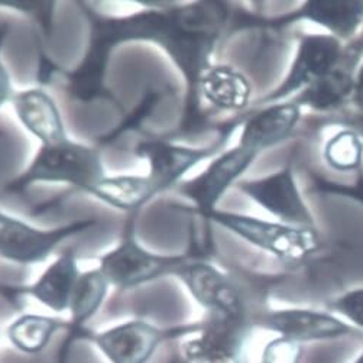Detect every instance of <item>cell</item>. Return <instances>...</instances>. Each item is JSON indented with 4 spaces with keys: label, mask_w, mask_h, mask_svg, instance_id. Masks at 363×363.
<instances>
[{
    "label": "cell",
    "mask_w": 363,
    "mask_h": 363,
    "mask_svg": "<svg viewBox=\"0 0 363 363\" xmlns=\"http://www.w3.org/2000/svg\"><path fill=\"white\" fill-rule=\"evenodd\" d=\"M228 4L196 2L183 8L142 11L125 18L91 21V44L83 64L72 72L71 86L93 94L99 91L112 50L128 41H147L161 47L186 80L187 113L199 103V83L211 67L210 57L228 23Z\"/></svg>",
    "instance_id": "obj_1"
},
{
    "label": "cell",
    "mask_w": 363,
    "mask_h": 363,
    "mask_svg": "<svg viewBox=\"0 0 363 363\" xmlns=\"http://www.w3.org/2000/svg\"><path fill=\"white\" fill-rule=\"evenodd\" d=\"M100 154L65 138L41 145L30 165L6 187L12 193H23L35 183H64L89 193L104 178Z\"/></svg>",
    "instance_id": "obj_2"
},
{
    "label": "cell",
    "mask_w": 363,
    "mask_h": 363,
    "mask_svg": "<svg viewBox=\"0 0 363 363\" xmlns=\"http://www.w3.org/2000/svg\"><path fill=\"white\" fill-rule=\"evenodd\" d=\"M206 220L219 225L245 242L281 261H303L320 249L321 240L315 228H300L269 222L239 213L214 210Z\"/></svg>",
    "instance_id": "obj_3"
},
{
    "label": "cell",
    "mask_w": 363,
    "mask_h": 363,
    "mask_svg": "<svg viewBox=\"0 0 363 363\" xmlns=\"http://www.w3.org/2000/svg\"><path fill=\"white\" fill-rule=\"evenodd\" d=\"M135 214L128 222L121 243L104 253L99 261V271L108 285L116 288H135L161 277L174 275L187 255H155L143 249L135 235Z\"/></svg>",
    "instance_id": "obj_4"
},
{
    "label": "cell",
    "mask_w": 363,
    "mask_h": 363,
    "mask_svg": "<svg viewBox=\"0 0 363 363\" xmlns=\"http://www.w3.org/2000/svg\"><path fill=\"white\" fill-rule=\"evenodd\" d=\"M259 155L258 150L239 140L235 148L217 155L200 175L186 183H179L177 191L189 199L196 207L197 214L206 219L216 210L217 203L225 193L239 183V178Z\"/></svg>",
    "instance_id": "obj_5"
},
{
    "label": "cell",
    "mask_w": 363,
    "mask_h": 363,
    "mask_svg": "<svg viewBox=\"0 0 363 363\" xmlns=\"http://www.w3.org/2000/svg\"><path fill=\"white\" fill-rule=\"evenodd\" d=\"M94 225V219H83L57 229L41 230L0 211V258L21 265L43 262L62 240Z\"/></svg>",
    "instance_id": "obj_6"
},
{
    "label": "cell",
    "mask_w": 363,
    "mask_h": 363,
    "mask_svg": "<svg viewBox=\"0 0 363 363\" xmlns=\"http://www.w3.org/2000/svg\"><path fill=\"white\" fill-rule=\"evenodd\" d=\"M342 41L330 33H306L298 43L296 58L284 80L261 101L274 104L301 93L332 71L343 55Z\"/></svg>",
    "instance_id": "obj_7"
},
{
    "label": "cell",
    "mask_w": 363,
    "mask_h": 363,
    "mask_svg": "<svg viewBox=\"0 0 363 363\" xmlns=\"http://www.w3.org/2000/svg\"><path fill=\"white\" fill-rule=\"evenodd\" d=\"M235 128H238V125L219 140L204 148L179 147L161 138L140 140L136 147V154L150 162V172L145 177L155 196L177 187L181 183V178L197 164L219 155L226 143L225 138L230 136Z\"/></svg>",
    "instance_id": "obj_8"
},
{
    "label": "cell",
    "mask_w": 363,
    "mask_h": 363,
    "mask_svg": "<svg viewBox=\"0 0 363 363\" xmlns=\"http://www.w3.org/2000/svg\"><path fill=\"white\" fill-rule=\"evenodd\" d=\"M238 189L285 225L314 228L313 213L306 204L291 167L269 175L239 181Z\"/></svg>",
    "instance_id": "obj_9"
},
{
    "label": "cell",
    "mask_w": 363,
    "mask_h": 363,
    "mask_svg": "<svg viewBox=\"0 0 363 363\" xmlns=\"http://www.w3.org/2000/svg\"><path fill=\"white\" fill-rule=\"evenodd\" d=\"M174 277L184 282L191 296L211 315L245 318V307L233 281L213 264L194 255H187Z\"/></svg>",
    "instance_id": "obj_10"
},
{
    "label": "cell",
    "mask_w": 363,
    "mask_h": 363,
    "mask_svg": "<svg viewBox=\"0 0 363 363\" xmlns=\"http://www.w3.org/2000/svg\"><path fill=\"white\" fill-rule=\"evenodd\" d=\"M362 52V48L357 45L345 50L339 64L320 80L294 96L293 101L301 108L308 107L315 112H333L342 108L353 100L357 74L354 67Z\"/></svg>",
    "instance_id": "obj_11"
},
{
    "label": "cell",
    "mask_w": 363,
    "mask_h": 363,
    "mask_svg": "<svg viewBox=\"0 0 363 363\" xmlns=\"http://www.w3.org/2000/svg\"><path fill=\"white\" fill-rule=\"evenodd\" d=\"M243 337L245 318L211 315L201 335L186 345V354L193 363H240Z\"/></svg>",
    "instance_id": "obj_12"
},
{
    "label": "cell",
    "mask_w": 363,
    "mask_h": 363,
    "mask_svg": "<svg viewBox=\"0 0 363 363\" xmlns=\"http://www.w3.org/2000/svg\"><path fill=\"white\" fill-rule=\"evenodd\" d=\"M264 325L267 329L279 333L281 337L297 343L336 339L352 333L349 325L340 321L337 317L328 313L303 308L278 310L269 313L264 320Z\"/></svg>",
    "instance_id": "obj_13"
},
{
    "label": "cell",
    "mask_w": 363,
    "mask_h": 363,
    "mask_svg": "<svg viewBox=\"0 0 363 363\" xmlns=\"http://www.w3.org/2000/svg\"><path fill=\"white\" fill-rule=\"evenodd\" d=\"M165 337V332L143 321H130L93 337L113 363H145Z\"/></svg>",
    "instance_id": "obj_14"
},
{
    "label": "cell",
    "mask_w": 363,
    "mask_h": 363,
    "mask_svg": "<svg viewBox=\"0 0 363 363\" xmlns=\"http://www.w3.org/2000/svg\"><path fill=\"white\" fill-rule=\"evenodd\" d=\"M300 119L301 107L293 100L269 104L246 118L239 140L262 154L291 136Z\"/></svg>",
    "instance_id": "obj_15"
},
{
    "label": "cell",
    "mask_w": 363,
    "mask_h": 363,
    "mask_svg": "<svg viewBox=\"0 0 363 363\" xmlns=\"http://www.w3.org/2000/svg\"><path fill=\"white\" fill-rule=\"evenodd\" d=\"M11 103L21 123L41 145L68 138L55 101L44 90L30 89L15 93Z\"/></svg>",
    "instance_id": "obj_16"
},
{
    "label": "cell",
    "mask_w": 363,
    "mask_h": 363,
    "mask_svg": "<svg viewBox=\"0 0 363 363\" xmlns=\"http://www.w3.org/2000/svg\"><path fill=\"white\" fill-rule=\"evenodd\" d=\"M306 19L328 29L337 40H349L363 23V2H306L294 13L277 18L271 25H286Z\"/></svg>",
    "instance_id": "obj_17"
},
{
    "label": "cell",
    "mask_w": 363,
    "mask_h": 363,
    "mask_svg": "<svg viewBox=\"0 0 363 363\" xmlns=\"http://www.w3.org/2000/svg\"><path fill=\"white\" fill-rule=\"evenodd\" d=\"M80 277L76 252L67 250L47 268L33 285L21 289L57 313L69 310L72 293Z\"/></svg>",
    "instance_id": "obj_18"
},
{
    "label": "cell",
    "mask_w": 363,
    "mask_h": 363,
    "mask_svg": "<svg viewBox=\"0 0 363 363\" xmlns=\"http://www.w3.org/2000/svg\"><path fill=\"white\" fill-rule=\"evenodd\" d=\"M249 80L233 67L211 65L200 79L199 96L225 112H240L249 106Z\"/></svg>",
    "instance_id": "obj_19"
},
{
    "label": "cell",
    "mask_w": 363,
    "mask_h": 363,
    "mask_svg": "<svg viewBox=\"0 0 363 363\" xmlns=\"http://www.w3.org/2000/svg\"><path fill=\"white\" fill-rule=\"evenodd\" d=\"M90 194L108 206L132 214L155 197L145 175L104 177Z\"/></svg>",
    "instance_id": "obj_20"
},
{
    "label": "cell",
    "mask_w": 363,
    "mask_h": 363,
    "mask_svg": "<svg viewBox=\"0 0 363 363\" xmlns=\"http://www.w3.org/2000/svg\"><path fill=\"white\" fill-rule=\"evenodd\" d=\"M107 288L108 282L99 269L80 274L69 303L72 328L79 329L94 315L107 294Z\"/></svg>",
    "instance_id": "obj_21"
},
{
    "label": "cell",
    "mask_w": 363,
    "mask_h": 363,
    "mask_svg": "<svg viewBox=\"0 0 363 363\" xmlns=\"http://www.w3.org/2000/svg\"><path fill=\"white\" fill-rule=\"evenodd\" d=\"M323 158L339 172H359L363 168V140L352 129L345 128L324 145Z\"/></svg>",
    "instance_id": "obj_22"
},
{
    "label": "cell",
    "mask_w": 363,
    "mask_h": 363,
    "mask_svg": "<svg viewBox=\"0 0 363 363\" xmlns=\"http://www.w3.org/2000/svg\"><path fill=\"white\" fill-rule=\"evenodd\" d=\"M64 323L44 315H23L9 328L12 343L26 352L36 353L43 350L52 335L62 328Z\"/></svg>",
    "instance_id": "obj_23"
},
{
    "label": "cell",
    "mask_w": 363,
    "mask_h": 363,
    "mask_svg": "<svg viewBox=\"0 0 363 363\" xmlns=\"http://www.w3.org/2000/svg\"><path fill=\"white\" fill-rule=\"evenodd\" d=\"M301 354V343L278 337L267 345L262 354V363H300Z\"/></svg>",
    "instance_id": "obj_24"
},
{
    "label": "cell",
    "mask_w": 363,
    "mask_h": 363,
    "mask_svg": "<svg viewBox=\"0 0 363 363\" xmlns=\"http://www.w3.org/2000/svg\"><path fill=\"white\" fill-rule=\"evenodd\" d=\"M330 307L363 329V288H356L336 298Z\"/></svg>",
    "instance_id": "obj_25"
},
{
    "label": "cell",
    "mask_w": 363,
    "mask_h": 363,
    "mask_svg": "<svg viewBox=\"0 0 363 363\" xmlns=\"http://www.w3.org/2000/svg\"><path fill=\"white\" fill-rule=\"evenodd\" d=\"M315 190L324 194H333L337 197L350 199L353 201H357L363 204V168L357 172V178L354 184L352 186H343L339 183H333V181H325L321 178H315Z\"/></svg>",
    "instance_id": "obj_26"
},
{
    "label": "cell",
    "mask_w": 363,
    "mask_h": 363,
    "mask_svg": "<svg viewBox=\"0 0 363 363\" xmlns=\"http://www.w3.org/2000/svg\"><path fill=\"white\" fill-rule=\"evenodd\" d=\"M8 35V28L0 26V50H2L4 41ZM13 97L12 86H11V77L8 74V69L0 57V107H2L6 101H11Z\"/></svg>",
    "instance_id": "obj_27"
},
{
    "label": "cell",
    "mask_w": 363,
    "mask_h": 363,
    "mask_svg": "<svg viewBox=\"0 0 363 363\" xmlns=\"http://www.w3.org/2000/svg\"><path fill=\"white\" fill-rule=\"evenodd\" d=\"M340 122L346 125L345 128H349V129L354 130L363 140V112L347 115Z\"/></svg>",
    "instance_id": "obj_28"
},
{
    "label": "cell",
    "mask_w": 363,
    "mask_h": 363,
    "mask_svg": "<svg viewBox=\"0 0 363 363\" xmlns=\"http://www.w3.org/2000/svg\"><path fill=\"white\" fill-rule=\"evenodd\" d=\"M360 112H363V62L357 68V74H356V89H354V96L352 100Z\"/></svg>",
    "instance_id": "obj_29"
},
{
    "label": "cell",
    "mask_w": 363,
    "mask_h": 363,
    "mask_svg": "<svg viewBox=\"0 0 363 363\" xmlns=\"http://www.w3.org/2000/svg\"><path fill=\"white\" fill-rule=\"evenodd\" d=\"M354 363H363V354H362V356H360Z\"/></svg>",
    "instance_id": "obj_30"
},
{
    "label": "cell",
    "mask_w": 363,
    "mask_h": 363,
    "mask_svg": "<svg viewBox=\"0 0 363 363\" xmlns=\"http://www.w3.org/2000/svg\"><path fill=\"white\" fill-rule=\"evenodd\" d=\"M174 363H181V362H174Z\"/></svg>",
    "instance_id": "obj_31"
}]
</instances>
